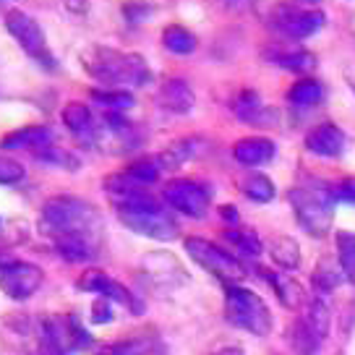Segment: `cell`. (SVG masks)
Here are the masks:
<instances>
[{"instance_id":"obj_40","label":"cell","mask_w":355,"mask_h":355,"mask_svg":"<svg viewBox=\"0 0 355 355\" xmlns=\"http://www.w3.org/2000/svg\"><path fill=\"white\" fill-rule=\"evenodd\" d=\"M97 355H115V347H112V345H107V347L97 350Z\"/></svg>"},{"instance_id":"obj_35","label":"cell","mask_w":355,"mask_h":355,"mask_svg":"<svg viewBox=\"0 0 355 355\" xmlns=\"http://www.w3.org/2000/svg\"><path fill=\"white\" fill-rule=\"evenodd\" d=\"M26 175V170L19 159H13V157H3V162H0V180H3V186H16L19 180H24Z\"/></svg>"},{"instance_id":"obj_18","label":"cell","mask_w":355,"mask_h":355,"mask_svg":"<svg viewBox=\"0 0 355 355\" xmlns=\"http://www.w3.org/2000/svg\"><path fill=\"white\" fill-rule=\"evenodd\" d=\"M277 155V144L266 136H245L233 144V157L245 167H261Z\"/></svg>"},{"instance_id":"obj_36","label":"cell","mask_w":355,"mask_h":355,"mask_svg":"<svg viewBox=\"0 0 355 355\" xmlns=\"http://www.w3.org/2000/svg\"><path fill=\"white\" fill-rule=\"evenodd\" d=\"M94 324H110L115 316H112V303L105 298H97L92 303V316H89Z\"/></svg>"},{"instance_id":"obj_38","label":"cell","mask_w":355,"mask_h":355,"mask_svg":"<svg viewBox=\"0 0 355 355\" xmlns=\"http://www.w3.org/2000/svg\"><path fill=\"white\" fill-rule=\"evenodd\" d=\"M207 355H245V353H243V347H241V345L225 343V345H217V347H211Z\"/></svg>"},{"instance_id":"obj_33","label":"cell","mask_w":355,"mask_h":355,"mask_svg":"<svg viewBox=\"0 0 355 355\" xmlns=\"http://www.w3.org/2000/svg\"><path fill=\"white\" fill-rule=\"evenodd\" d=\"M279 68L285 71H293V73H309L316 68V55L309 53V50H288V53H277L272 58Z\"/></svg>"},{"instance_id":"obj_4","label":"cell","mask_w":355,"mask_h":355,"mask_svg":"<svg viewBox=\"0 0 355 355\" xmlns=\"http://www.w3.org/2000/svg\"><path fill=\"white\" fill-rule=\"evenodd\" d=\"M288 196L295 220L311 238H324L332 230L334 204H337L332 193V183L303 175L298 183H293Z\"/></svg>"},{"instance_id":"obj_23","label":"cell","mask_w":355,"mask_h":355,"mask_svg":"<svg viewBox=\"0 0 355 355\" xmlns=\"http://www.w3.org/2000/svg\"><path fill=\"white\" fill-rule=\"evenodd\" d=\"M112 347H115V355H167L165 343L155 332L131 334L125 340L112 343Z\"/></svg>"},{"instance_id":"obj_27","label":"cell","mask_w":355,"mask_h":355,"mask_svg":"<svg viewBox=\"0 0 355 355\" xmlns=\"http://www.w3.org/2000/svg\"><path fill=\"white\" fill-rule=\"evenodd\" d=\"M92 102L102 107V112H128L136 105L131 92L125 89H92Z\"/></svg>"},{"instance_id":"obj_34","label":"cell","mask_w":355,"mask_h":355,"mask_svg":"<svg viewBox=\"0 0 355 355\" xmlns=\"http://www.w3.org/2000/svg\"><path fill=\"white\" fill-rule=\"evenodd\" d=\"M37 159L40 162H44V165H58V167H63V170H78L81 167V159H78L71 149H60V146H47V149H42V152H37Z\"/></svg>"},{"instance_id":"obj_22","label":"cell","mask_w":355,"mask_h":355,"mask_svg":"<svg viewBox=\"0 0 355 355\" xmlns=\"http://www.w3.org/2000/svg\"><path fill=\"white\" fill-rule=\"evenodd\" d=\"M259 275L275 288L277 293L279 303L285 306V309L295 311V309H303V303H306V290L300 285L295 277H290V275H279V272H272V269H259Z\"/></svg>"},{"instance_id":"obj_29","label":"cell","mask_w":355,"mask_h":355,"mask_svg":"<svg viewBox=\"0 0 355 355\" xmlns=\"http://www.w3.org/2000/svg\"><path fill=\"white\" fill-rule=\"evenodd\" d=\"M241 191H243L251 201H256V204H266V201L275 199V193H277L275 183H272L264 173H254V170L241 178Z\"/></svg>"},{"instance_id":"obj_2","label":"cell","mask_w":355,"mask_h":355,"mask_svg":"<svg viewBox=\"0 0 355 355\" xmlns=\"http://www.w3.org/2000/svg\"><path fill=\"white\" fill-rule=\"evenodd\" d=\"M105 193L110 196L118 220L133 230V233L152 238V241H175L178 238V222L159 201L144 189L136 186L133 180L118 173L105 180Z\"/></svg>"},{"instance_id":"obj_12","label":"cell","mask_w":355,"mask_h":355,"mask_svg":"<svg viewBox=\"0 0 355 355\" xmlns=\"http://www.w3.org/2000/svg\"><path fill=\"white\" fill-rule=\"evenodd\" d=\"M78 290H84V293H94V295H100V298L110 300V303H121L125 309L131 311V313H141L144 311V303L133 295L131 290L121 285L118 279H112L110 275H105L100 269H87L76 282Z\"/></svg>"},{"instance_id":"obj_5","label":"cell","mask_w":355,"mask_h":355,"mask_svg":"<svg viewBox=\"0 0 355 355\" xmlns=\"http://www.w3.org/2000/svg\"><path fill=\"white\" fill-rule=\"evenodd\" d=\"M225 316L227 322L254 334V337H269L272 332V311L261 295L243 285H225Z\"/></svg>"},{"instance_id":"obj_19","label":"cell","mask_w":355,"mask_h":355,"mask_svg":"<svg viewBox=\"0 0 355 355\" xmlns=\"http://www.w3.org/2000/svg\"><path fill=\"white\" fill-rule=\"evenodd\" d=\"M55 133L50 125H26V128H16L3 139V149H26V152H42L47 146H53Z\"/></svg>"},{"instance_id":"obj_8","label":"cell","mask_w":355,"mask_h":355,"mask_svg":"<svg viewBox=\"0 0 355 355\" xmlns=\"http://www.w3.org/2000/svg\"><path fill=\"white\" fill-rule=\"evenodd\" d=\"M6 29H8V34H11L16 42L21 44V50L32 58L37 66L44 68V71H55L58 60L50 53L47 37H44L42 26L37 24L34 16H29L21 8H8L6 11Z\"/></svg>"},{"instance_id":"obj_20","label":"cell","mask_w":355,"mask_h":355,"mask_svg":"<svg viewBox=\"0 0 355 355\" xmlns=\"http://www.w3.org/2000/svg\"><path fill=\"white\" fill-rule=\"evenodd\" d=\"M233 112L235 118H241L243 123L251 125H264V123L275 121V112L272 107H266L261 94L256 89H241L233 100Z\"/></svg>"},{"instance_id":"obj_15","label":"cell","mask_w":355,"mask_h":355,"mask_svg":"<svg viewBox=\"0 0 355 355\" xmlns=\"http://www.w3.org/2000/svg\"><path fill=\"white\" fill-rule=\"evenodd\" d=\"M63 123H66L68 133L76 139L78 144L97 146L100 118L92 112L87 102H68L66 107H63Z\"/></svg>"},{"instance_id":"obj_39","label":"cell","mask_w":355,"mask_h":355,"mask_svg":"<svg viewBox=\"0 0 355 355\" xmlns=\"http://www.w3.org/2000/svg\"><path fill=\"white\" fill-rule=\"evenodd\" d=\"M220 214H222V220H227V222H233V225H230V227H235V225H238V209H235V207H230V204H225V207H220Z\"/></svg>"},{"instance_id":"obj_26","label":"cell","mask_w":355,"mask_h":355,"mask_svg":"<svg viewBox=\"0 0 355 355\" xmlns=\"http://www.w3.org/2000/svg\"><path fill=\"white\" fill-rule=\"evenodd\" d=\"M162 44H165V50L170 53H175V55H191L196 47H199V40H196V34L186 29V26H180V24H170L162 29Z\"/></svg>"},{"instance_id":"obj_37","label":"cell","mask_w":355,"mask_h":355,"mask_svg":"<svg viewBox=\"0 0 355 355\" xmlns=\"http://www.w3.org/2000/svg\"><path fill=\"white\" fill-rule=\"evenodd\" d=\"M334 201H345V204H355V178H345L340 183H332Z\"/></svg>"},{"instance_id":"obj_7","label":"cell","mask_w":355,"mask_h":355,"mask_svg":"<svg viewBox=\"0 0 355 355\" xmlns=\"http://www.w3.org/2000/svg\"><path fill=\"white\" fill-rule=\"evenodd\" d=\"M183 248L201 269H207L209 275L222 279V285H241V279H245V275H248V269L238 256L207 241V238L189 235V238H183Z\"/></svg>"},{"instance_id":"obj_6","label":"cell","mask_w":355,"mask_h":355,"mask_svg":"<svg viewBox=\"0 0 355 355\" xmlns=\"http://www.w3.org/2000/svg\"><path fill=\"white\" fill-rule=\"evenodd\" d=\"M327 334H329V309L324 298L311 295L303 303L300 316L290 324L288 343L295 355H319Z\"/></svg>"},{"instance_id":"obj_10","label":"cell","mask_w":355,"mask_h":355,"mask_svg":"<svg viewBox=\"0 0 355 355\" xmlns=\"http://www.w3.org/2000/svg\"><path fill=\"white\" fill-rule=\"evenodd\" d=\"M211 196H214V191L196 178H173L162 189V199L167 201V207L186 214L191 220L207 217V211L211 207Z\"/></svg>"},{"instance_id":"obj_28","label":"cell","mask_w":355,"mask_h":355,"mask_svg":"<svg viewBox=\"0 0 355 355\" xmlns=\"http://www.w3.org/2000/svg\"><path fill=\"white\" fill-rule=\"evenodd\" d=\"M322 100H324V87L322 81H316V78H300V81H295L288 89V102L295 105V107H303V110L319 105Z\"/></svg>"},{"instance_id":"obj_13","label":"cell","mask_w":355,"mask_h":355,"mask_svg":"<svg viewBox=\"0 0 355 355\" xmlns=\"http://www.w3.org/2000/svg\"><path fill=\"white\" fill-rule=\"evenodd\" d=\"M42 269L32 261H6L3 264V275H0V282H3V293L11 300H26L32 298L34 293L42 285Z\"/></svg>"},{"instance_id":"obj_24","label":"cell","mask_w":355,"mask_h":355,"mask_svg":"<svg viewBox=\"0 0 355 355\" xmlns=\"http://www.w3.org/2000/svg\"><path fill=\"white\" fill-rule=\"evenodd\" d=\"M269 256L282 269H298L300 266V245L293 235H277L269 241Z\"/></svg>"},{"instance_id":"obj_14","label":"cell","mask_w":355,"mask_h":355,"mask_svg":"<svg viewBox=\"0 0 355 355\" xmlns=\"http://www.w3.org/2000/svg\"><path fill=\"white\" fill-rule=\"evenodd\" d=\"M141 266H144L146 279L157 290H175L178 285L186 282V269L178 264L170 254H165V251H152L141 261Z\"/></svg>"},{"instance_id":"obj_31","label":"cell","mask_w":355,"mask_h":355,"mask_svg":"<svg viewBox=\"0 0 355 355\" xmlns=\"http://www.w3.org/2000/svg\"><path fill=\"white\" fill-rule=\"evenodd\" d=\"M225 238L238 248V254L248 256V259H259L261 256V238L256 235V230H248V227H227L225 230Z\"/></svg>"},{"instance_id":"obj_17","label":"cell","mask_w":355,"mask_h":355,"mask_svg":"<svg viewBox=\"0 0 355 355\" xmlns=\"http://www.w3.org/2000/svg\"><path fill=\"white\" fill-rule=\"evenodd\" d=\"M157 105L173 115H186L196 105V94L189 81L183 78H165L162 87L157 89Z\"/></svg>"},{"instance_id":"obj_1","label":"cell","mask_w":355,"mask_h":355,"mask_svg":"<svg viewBox=\"0 0 355 355\" xmlns=\"http://www.w3.org/2000/svg\"><path fill=\"white\" fill-rule=\"evenodd\" d=\"M40 230L68 264H92L105 248V220L87 199L71 193L53 196L42 204Z\"/></svg>"},{"instance_id":"obj_30","label":"cell","mask_w":355,"mask_h":355,"mask_svg":"<svg viewBox=\"0 0 355 355\" xmlns=\"http://www.w3.org/2000/svg\"><path fill=\"white\" fill-rule=\"evenodd\" d=\"M343 266L340 261H334V259H322L316 269H313V275H311V282H313V288L319 290V293H329L334 290L337 285H343Z\"/></svg>"},{"instance_id":"obj_32","label":"cell","mask_w":355,"mask_h":355,"mask_svg":"<svg viewBox=\"0 0 355 355\" xmlns=\"http://www.w3.org/2000/svg\"><path fill=\"white\" fill-rule=\"evenodd\" d=\"M337 261L343 266L345 279L355 282V233L353 230H337Z\"/></svg>"},{"instance_id":"obj_16","label":"cell","mask_w":355,"mask_h":355,"mask_svg":"<svg viewBox=\"0 0 355 355\" xmlns=\"http://www.w3.org/2000/svg\"><path fill=\"white\" fill-rule=\"evenodd\" d=\"M345 146H347V136L334 123H319L306 133V149L316 157L337 159L345 155Z\"/></svg>"},{"instance_id":"obj_25","label":"cell","mask_w":355,"mask_h":355,"mask_svg":"<svg viewBox=\"0 0 355 355\" xmlns=\"http://www.w3.org/2000/svg\"><path fill=\"white\" fill-rule=\"evenodd\" d=\"M162 173H165V170H162V165H159L157 155L139 157V159L128 162V167L123 170V175L128 178V180H133L136 186H144V189H146V186H152V183H157Z\"/></svg>"},{"instance_id":"obj_11","label":"cell","mask_w":355,"mask_h":355,"mask_svg":"<svg viewBox=\"0 0 355 355\" xmlns=\"http://www.w3.org/2000/svg\"><path fill=\"white\" fill-rule=\"evenodd\" d=\"M322 8H309V6H277L272 13V24L290 40H309L316 32L324 29Z\"/></svg>"},{"instance_id":"obj_3","label":"cell","mask_w":355,"mask_h":355,"mask_svg":"<svg viewBox=\"0 0 355 355\" xmlns=\"http://www.w3.org/2000/svg\"><path fill=\"white\" fill-rule=\"evenodd\" d=\"M81 68L105 89H139L152 81V71L139 53H123L105 44H92L81 53Z\"/></svg>"},{"instance_id":"obj_9","label":"cell","mask_w":355,"mask_h":355,"mask_svg":"<svg viewBox=\"0 0 355 355\" xmlns=\"http://www.w3.org/2000/svg\"><path fill=\"white\" fill-rule=\"evenodd\" d=\"M92 345V334L84 329L78 316H47L42 319V353L44 355H71Z\"/></svg>"},{"instance_id":"obj_21","label":"cell","mask_w":355,"mask_h":355,"mask_svg":"<svg viewBox=\"0 0 355 355\" xmlns=\"http://www.w3.org/2000/svg\"><path fill=\"white\" fill-rule=\"evenodd\" d=\"M207 139H201V136H189V139H180V141H175V144L165 146L159 155H157V159H159V165H162V170H175V167L186 165L189 159H196V157H201L204 152H207Z\"/></svg>"}]
</instances>
